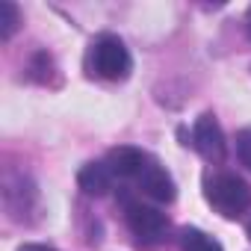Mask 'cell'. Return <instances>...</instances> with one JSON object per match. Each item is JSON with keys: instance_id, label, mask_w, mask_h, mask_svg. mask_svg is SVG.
<instances>
[{"instance_id": "cell-1", "label": "cell", "mask_w": 251, "mask_h": 251, "mask_svg": "<svg viewBox=\"0 0 251 251\" xmlns=\"http://www.w3.org/2000/svg\"><path fill=\"white\" fill-rule=\"evenodd\" d=\"M103 163L109 166L115 180L136 186L139 195H148L157 204L175 201V192H177L175 177L169 175V169L154 154H148L142 148H133V145H121V148H112Z\"/></svg>"}, {"instance_id": "cell-2", "label": "cell", "mask_w": 251, "mask_h": 251, "mask_svg": "<svg viewBox=\"0 0 251 251\" xmlns=\"http://www.w3.org/2000/svg\"><path fill=\"white\" fill-rule=\"evenodd\" d=\"M86 71L98 80H106V83H121L127 80L130 71H133V56L127 50L118 36L112 33H100L92 45H89V53H86Z\"/></svg>"}, {"instance_id": "cell-3", "label": "cell", "mask_w": 251, "mask_h": 251, "mask_svg": "<svg viewBox=\"0 0 251 251\" xmlns=\"http://www.w3.org/2000/svg\"><path fill=\"white\" fill-rule=\"evenodd\" d=\"M204 198L219 216L239 219L251 207V186L233 172H216L204 180Z\"/></svg>"}, {"instance_id": "cell-4", "label": "cell", "mask_w": 251, "mask_h": 251, "mask_svg": "<svg viewBox=\"0 0 251 251\" xmlns=\"http://www.w3.org/2000/svg\"><path fill=\"white\" fill-rule=\"evenodd\" d=\"M121 207H124V222H127V227H130V233L136 236L139 245L154 248L169 236L172 225H169V216L160 207L145 204L142 198H133V195H121Z\"/></svg>"}, {"instance_id": "cell-5", "label": "cell", "mask_w": 251, "mask_h": 251, "mask_svg": "<svg viewBox=\"0 0 251 251\" xmlns=\"http://www.w3.org/2000/svg\"><path fill=\"white\" fill-rule=\"evenodd\" d=\"M189 145L207 163H222L225 160L227 142H225V133H222V127H219V121H216L213 112H204L201 118H195L192 130H189Z\"/></svg>"}, {"instance_id": "cell-6", "label": "cell", "mask_w": 251, "mask_h": 251, "mask_svg": "<svg viewBox=\"0 0 251 251\" xmlns=\"http://www.w3.org/2000/svg\"><path fill=\"white\" fill-rule=\"evenodd\" d=\"M77 183L86 195H106L115 186V175L109 172L106 163H86L77 175Z\"/></svg>"}, {"instance_id": "cell-7", "label": "cell", "mask_w": 251, "mask_h": 251, "mask_svg": "<svg viewBox=\"0 0 251 251\" xmlns=\"http://www.w3.org/2000/svg\"><path fill=\"white\" fill-rule=\"evenodd\" d=\"M180 251H225V248L210 233H204L198 227H183L180 230Z\"/></svg>"}, {"instance_id": "cell-8", "label": "cell", "mask_w": 251, "mask_h": 251, "mask_svg": "<svg viewBox=\"0 0 251 251\" xmlns=\"http://www.w3.org/2000/svg\"><path fill=\"white\" fill-rule=\"evenodd\" d=\"M18 24H21V12H18V6L12 3V0H3V3H0V39L9 42V39L15 36Z\"/></svg>"}, {"instance_id": "cell-9", "label": "cell", "mask_w": 251, "mask_h": 251, "mask_svg": "<svg viewBox=\"0 0 251 251\" xmlns=\"http://www.w3.org/2000/svg\"><path fill=\"white\" fill-rule=\"evenodd\" d=\"M236 157H239V163L251 172V127H245V130L236 133Z\"/></svg>"}, {"instance_id": "cell-10", "label": "cell", "mask_w": 251, "mask_h": 251, "mask_svg": "<svg viewBox=\"0 0 251 251\" xmlns=\"http://www.w3.org/2000/svg\"><path fill=\"white\" fill-rule=\"evenodd\" d=\"M18 251H56V248H50V245H39V242H30V245H21Z\"/></svg>"}, {"instance_id": "cell-11", "label": "cell", "mask_w": 251, "mask_h": 251, "mask_svg": "<svg viewBox=\"0 0 251 251\" xmlns=\"http://www.w3.org/2000/svg\"><path fill=\"white\" fill-rule=\"evenodd\" d=\"M245 24H248V36H251V9H248V15H245Z\"/></svg>"}, {"instance_id": "cell-12", "label": "cell", "mask_w": 251, "mask_h": 251, "mask_svg": "<svg viewBox=\"0 0 251 251\" xmlns=\"http://www.w3.org/2000/svg\"><path fill=\"white\" fill-rule=\"evenodd\" d=\"M248 239H251V222H248Z\"/></svg>"}]
</instances>
